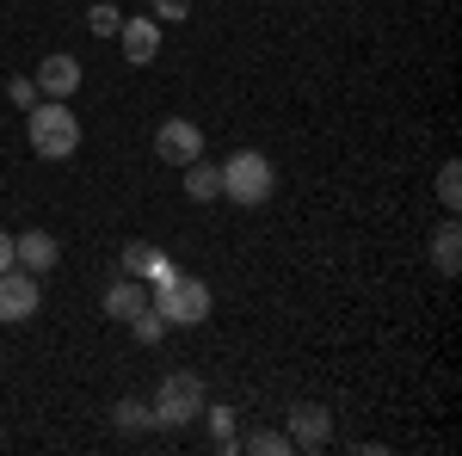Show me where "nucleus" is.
I'll list each match as a JSON object with an SVG mask.
<instances>
[{
	"label": "nucleus",
	"instance_id": "f257e3e1",
	"mask_svg": "<svg viewBox=\"0 0 462 456\" xmlns=\"http://www.w3.org/2000/svg\"><path fill=\"white\" fill-rule=\"evenodd\" d=\"M216 173H222V198H228V204H247V210H259V204L278 191V167H272L259 148H235Z\"/></svg>",
	"mask_w": 462,
	"mask_h": 456
},
{
	"label": "nucleus",
	"instance_id": "f03ea898",
	"mask_svg": "<svg viewBox=\"0 0 462 456\" xmlns=\"http://www.w3.org/2000/svg\"><path fill=\"white\" fill-rule=\"evenodd\" d=\"M25 136H32V154L69 161V154H80V117L69 111V99H43V106H32V117H25Z\"/></svg>",
	"mask_w": 462,
	"mask_h": 456
},
{
	"label": "nucleus",
	"instance_id": "7ed1b4c3",
	"mask_svg": "<svg viewBox=\"0 0 462 456\" xmlns=\"http://www.w3.org/2000/svg\"><path fill=\"white\" fill-rule=\"evenodd\" d=\"M154 315L167 321V327H204L210 321V284H198V278L154 284Z\"/></svg>",
	"mask_w": 462,
	"mask_h": 456
},
{
	"label": "nucleus",
	"instance_id": "20e7f679",
	"mask_svg": "<svg viewBox=\"0 0 462 456\" xmlns=\"http://www.w3.org/2000/svg\"><path fill=\"white\" fill-rule=\"evenodd\" d=\"M148 414H154V425H191L204 414V383L191 370H167L161 388H154V401H148Z\"/></svg>",
	"mask_w": 462,
	"mask_h": 456
},
{
	"label": "nucleus",
	"instance_id": "39448f33",
	"mask_svg": "<svg viewBox=\"0 0 462 456\" xmlns=\"http://www.w3.org/2000/svg\"><path fill=\"white\" fill-rule=\"evenodd\" d=\"M154 154H161L167 167H191V161L204 154V130H198L191 117H167V124L154 130Z\"/></svg>",
	"mask_w": 462,
	"mask_h": 456
},
{
	"label": "nucleus",
	"instance_id": "423d86ee",
	"mask_svg": "<svg viewBox=\"0 0 462 456\" xmlns=\"http://www.w3.org/2000/svg\"><path fill=\"white\" fill-rule=\"evenodd\" d=\"M37 302H43V296H37V278L25 265H6V272H0V321L19 327V321L37 315Z\"/></svg>",
	"mask_w": 462,
	"mask_h": 456
},
{
	"label": "nucleus",
	"instance_id": "0eeeda50",
	"mask_svg": "<svg viewBox=\"0 0 462 456\" xmlns=\"http://www.w3.org/2000/svg\"><path fill=\"white\" fill-rule=\"evenodd\" d=\"M327 438H333V414L327 407H315V401L290 407V451H327Z\"/></svg>",
	"mask_w": 462,
	"mask_h": 456
},
{
	"label": "nucleus",
	"instance_id": "6e6552de",
	"mask_svg": "<svg viewBox=\"0 0 462 456\" xmlns=\"http://www.w3.org/2000/svg\"><path fill=\"white\" fill-rule=\"evenodd\" d=\"M117 43H124L130 69H148V62L161 56V19H148V13H136V19H124V25H117Z\"/></svg>",
	"mask_w": 462,
	"mask_h": 456
},
{
	"label": "nucleus",
	"instance_id": "1a4fd4ad",
	"mask_svg": "<svg viewBox=\"0 0 462 456\" xmlns=\"http://www.w3.org/2000/svg\"><path fill=\"white\" fill-rule=\"evenodd\" d=\"M56 259H62L56 235H43V228H25V235H13V265H25L32 278H43Z\"/></svg>",
	"mask_w": 462,
	"mask_h": 456
},
{
	"label": "nucleus",
	"instance_id": "9d476101",
	"mask_svg": "<svg viewBox=\"0 0 462 456\" xmlns=\"http://www.w3.org/2000/svg\"><path fill=\"white\" fill-rule=\"evenodd\" d=\"M124 278L167 284V278H179V272H173V259H167V253H161L154 241H130V247H124Z\"/></svg>",
	"mask_w": 462,
	"mask_h": 456
},
{
	"label": "nucleus",
	"instance_id": "9b49d317",
	"mask_svg": "<svg viewBox=\"0 0 462 456\" xmlns=\"http://www.w3.org/2000/svg\"><path fill=\"white\" fill-rule=\"evenodd\" d=\"M74 87H80V62H74V56H62V50H56V56H43V62H37V93L69 99Z\"/></svg>",
	"mask_w": 462,
	"mask_h": 456
},
{
	"label": "nucleus",
	"instance_id": "f8f14e48",
	"mask_svg": "<svg viewBox=\"0 0 462 456\" xmlns=\"http://www.w3.org/2000/svg\"><path fill=\"white\" fill-rule=\"evenodd\" d=\"M136 309H148V302H143V278H117L106 290V315L111 321H130Z\"/></svg>",
	"mask_w": 462,
	"mask_h": 456
},
{
	"label": "nucleus",
	"instance_id": "ddd939ff",
	"mask_svg": "<svg viewBox=\"0 0 462 456\" xmlns=\"http://www.w3.org/2000/svg\"><path fill=\"white\" fill-rule=\"evenodd\" d=\"M431 259H438V272H444V278H457L462 265V235H457V222H444V228H438V235H431Z\"/></svg>",
	"mask_w": 462,
	"mask_h": 456
},
{
	"label": "nucleus",
	"instance_id": "4468645a",
	"mask_svg": "<svg viewBox=\"0 0 462 456\" xmlns=\"http://www.w3.org/2000/svg\"><path fill=\"white\" fill-rule=\"evenodd\" d=\"M185 198H198V204H210V198H222V173L216 167H185Z\"/></svg>",
	"mask_w": 462,
	"mask_h": 456
},
{
	"label": "nucleus",
	"instance_id": "2eb2a0df",
	"mask_svg": "<svg viewBox=\"0 0 462 456\" xmlns=\"http://www.w3.org/2000/svg\"><path fill=\"white\" fill-rule=\"evenodd\" d=\"M204 414H210V444H216V451H235V444H241V432H235V407H210V401H204Z\"/></svg>",
	"mask_w": 462,
	"mask_h": 456
},
{
	"label": "nucleus",
	"instance_id": "dca6fc26",
	"mask_svg": "<svg viewBox=\"0 0 462 456\" xmlns=\"http://www.w3.org/2000/svg\"><path fill=\"white\" fill-rule=\"evenodd\" d=\"M111 420H117V432H130V438H136V432H148V425H154V414H148V401H136V395H130V401H117V414H111Z\"/></svg>",
	"mask_w": 462,
	"mask_h": 456
},
{
	"label": "nucleus",
	"instance_id": "f3484780",
	"mask_svg": "<svg viewBox=\"0 0 462 456\" xmlns=\"http://www.w3.org/2000/svg\"><path fill=\"white\" fill-rule=\"evenodd\" d=\"M235 451H253V456H272V451H278V456H284L290 451V432H247Z\"/></svg>",
	"mask_w": 462,
	"mask_h": 456
},
{
	"label": "nucleus",
	"instance_id": "a211bd4d",
	"mask_svg": "<svg viewBox=\"0 0 462 456\" xmlns=\"http://www.w3.org/2000/svg\"><path fill=\"white\" fill-rule=\"evenodd\" d=\"M117 25H124V13H117L111 0H99V6L87 13V32H93V37H117Z\"/></svg>",
	"mask_w": 462,
	"mask_h": 456
},
{
	"label": "nucleus",
	"instance_id": "6ab92c4d",
	"mask_svg": "<svg viewBox=\"0 0 462 456\" xmlns=\"http://www.w3.org/2000/svg\"><path fill=\"white\" fill-rule=\"evenodd\" d=\"M438 204H444L450 216H457V204H462V173H457V161L438 173Z\"/></svg>",
	"mask_w": 462,
	"mask_h": 456
},
{
	"label": "nucleus",
	"instance_id": "aec40b11",
	"mask_svg": "<svg viewBox=\"0 0 462 456\" xmlns=\"http://www.w3.org/2000/svg\"><path fill=\"white\" fill-rule=\"evenodd\" d=\"M130 327H136V340H143V346H154V340L167 333V321L154 315V309H136V315H130Z\"/></svg>",
	"mask_w": 462,
	"mask_h": 456
},
{
	"label": "nucleus",
	"instance_id": "412c9836",
	"mask_svg": "<svg viewBox=\"0 0 462 456\" xmlns=\"http://www.w3.org/2000/svg\"><path fill=\"white\" fill-rule=\"evenodd\" d=\"M6 99L32 111V106H37V80H25V74H13V80H6Z\"/></svg>",
	"mask_w": 462,
	"mask_h": 456
},
{
	"label": "nucleus",
	"instance_id": "4be33fe9",
	"mask_svg": "<svg viewBox=\"0 0 462 456\" xmlns=\"http://www.w3.org/2000/svg\"><path fill=\"white\" fill-rule=\"evenodd\" d=\"M148 19H161V25L167 19H191V6L185 0H148Z\"/></svg>",
	"mask_w": 462,
	"mask_h": 456
},
{
	"label": "nucleus",
	"instance_id": "5701e85b",
	"mask_svg": "<svg viewBox=\"0 0 462 456\" xmlns=\"http://www.w3.org/2000/svg\"><path fill=\"white\" fill-rule=\"evenodd\" d=\"M6 265H13V235L0 228V272H6Z\"/></svg>",
	"mask_w": 462,
	"mask_h": 456
}]
</instances>
